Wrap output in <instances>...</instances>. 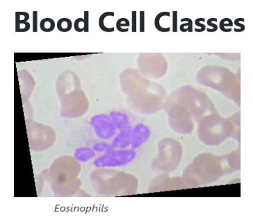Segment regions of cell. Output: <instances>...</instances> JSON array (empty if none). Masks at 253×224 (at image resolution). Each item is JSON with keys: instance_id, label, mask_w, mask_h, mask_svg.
Returning <instances> with one entry per match:
<instances>
[{"instance_id": "cell-1", "label": "cell", "mask_w": 253, "mask_h": 224, "mask_svg": "<svg viewBox=\"0 0 253 224\" xmlns=\"http://www.w3.org/2000/svg\"><path fill=\"white\" fill-rule=\"evenodd\" d=\"M78 165V164H77ZM80 169L76 165L71 168L65 166L64 169L59 166H53L49 169V182L52 191L58 196H71L77 192L80 186L78 179Z\"/></svg>"}, {"instance_id": "cell-2", "label": "cell", "mask_w": 253, "mask_h": 224, "mask_svg": "<svg viewBox=\"0 0 253 224\" xmlns=\"http://www.w3.org/2000/svg\"><path fill=\"white\" fill-rule=\"evenodd\" d=\"M136 158L134 150L114 149L95 158L93 165L98 169L116 168L129 165Z\"/></svg>"}, {"instance_id": "cell-3", "label": "cell", "mask_w": 253, "mask_h": 224, "mask_svg": "<svg viewBox=\"0 0 253 224\" xmlns=\"http://www.w3.org/2000/svg\"><path fill=\"white\" fill-rule=\"evenodd\" d=\"M90 126L93 127L95 136L101 140H107L116 136V129L109 115L99 114L91 117Z\"/></svg>"}, {"instance_id": "cell-4", "label": "cell", "mask_w": 253, "mask_h": 224, "mask_svg": "<svg viewBox=\"0 0 253 224\" xmlns=\"http://www.w3.org/2000/svg\"><path fill=\"white\" fill-rule=\"evenodd\" d=\"M151 131L144 124H138L133 128L131 136V148L135 150L144 145L149 140Z\"/></svg>"}, {"instance_id": "cell-5", "label": "cell", "mask_w": 253, "mask_h": 224, "mask_svg": "<svg viewBox=\"0 0 253 224\" xmlns=\"http://www.w3.org/2000/svg\"><path fill=\"white\" fill-rule=\"evenodd\" d=\"M132 128L130 126L126 129L120 131L119 134L116 135L111 144L114 149H126L131 147V136Z\"/></svg>"}, {"instance_id": "cell-6", "label": "cell", "mask_w": 253, "mask_h": 224, "mask_svg": "<svg viewBox=\"0 0 253 224\" xmlns=\"http://www.w3.org/2000/svg\"><path fill=\"white\" fill-rule=\"evenodd\" d=\"M109 116L116 129L122 131V130L129 126V118L127 114L124 113V112H119V111H112L109 113Z\"/></svg>"}, {"instance_id": "cell-7", "label": "cell", "mask_w": 253, "mask_h": 224, "mask_svg": "<svg viewBox=\"0 0 253 224\" xmlns=\"http://www.w3.org/2000/svg\"><path fill=\"white\" fill-rule=\"evenodd\" d=\"M95 152L89 147H80L75 150L74 156L80 162H87L95 157Z\"/></svg>"}, {"instance_id": "cell-8", "label": "cell", "mask_w": 253, "mask_h": 224, "mask_svg": "<svg viewBox=\"0 0 253 224\" xmlns=\"http://www.w3.org/2000/svg\"><path fill=\"white\" fill-rule=\"evenodd\" d=\"M93 149L95 151V153H107L114 150L112 145L105 143V142H102V143H97L93 145Z\"/></svg>"}, {"instance_id": "cell-9", "label": "cell", "mask_w": 253, "mask_h": 224, "mask_svg": "<svg viewBox=\"0 0 253 224\" xmlns=\"http://www.w3.org/2000/svg\"><path fill=\"white\" fill-rule=\"evenodd\" d=\"M41 30L44 32H50L55 28V22L51 18H44L40 23Z\"/></svg>"}, {"instance_id": "cell-10", "label": "cell", "mask_w": 253, "mask_h": 224, "mask_svg": "<svg viewBox=\"0 0 253 224\" xmlns=\"http://www.w3.org/2000/svg\"><path fill=\"white\" fill-rule=\"evenodd\" d=\"M71 20L68 18H61L57 22V29L61 32H68L71 30Z\"/></svg>"}, {"instance_id": "cell-11", "label": "cell", "mask_w": 253, "mask_h": 224, "mask_svg": "<svg viewBox=\"0 0 253 224\" xmlns=\"http://www.w3.org/2000/svg\"><path fill=\"white\" fill-rule=\"evenodd\" d=\"M129 21L126 18H121L116 22V28L121 32L129 31Z\"/></svg>"}, {"instance_id": "cell-12", "label": "cell", "mask_w": 253, "mask_h": 224, "mask_svg": "<svg viewBox=\"0 0 253 224\" xmlns=\"http://www.w3.org/2000/svg\"><path fill=\"white\" fill-rule=\"evenodd\" d=\"M30 29V24L29 22L15 20V31L17 32H26Z\"/></svg>"}, {"instance_id": "cell-13", "label": "cell", "mask_w": 253, "mask_h": 224, "mask_svg": "<svg viewBox=\"0 0 253 224\" xmlns=\"http://www.w3.org/2000/svg\"><path fill=\"white\" fill-rule=\"evenodd\" d=\"M75 30L78 32H84L85 22L84 19L78 18L75 21Z\"/></svg>"}, {"instance_id": "cell-14", "label": "cell", "mask_w": 253, "mask_h": 224, "mask_svg": "<svg viewBox=\"0 0 253 224\" xmlns=\"http://www.w3.org/2000/svg\"><path fill=\"white\" fill-rule=\"evenodd\" d=\"M29 19H30V15L25 12H17L15 14V20L27 22Z\"/></svg>"}, {"instance_id": "cell-15", "label": "cell", "mask_w": 253, "mask_h": 224, "mask_svg": "<svg viewBox=\"0 0 253 224\" xmlns=\"http://www.w3.org/2000/svg\"><path fill=\"white\" fill-rule=\"evenodd\" d=\"M37 17H38V12L37 11H34L33 12V32H38V27H37L38 20H37Z\"/></svg>"}, {"instance_id": "cell-16", "label": "cell", "mask_w": 253, "mask_h": 224, "mask_svg": "<svg viewBox=\"0 0 253 224\" xmlns=\"http://www.w3.org/2000/svg\"><path fill=\"white\" fill-rule=\"evenodd\" d=\"M85 32H88V11L84 12Z\"/></svg>"}, {"instance_id": "cell-17", "label": "cell", "mask_w": 253, "mask_h": 224, "mask_svg": "<svg viewBox=\"0 0 253 224\" xmlns=\"http://www.w3.org/2000/svg\"><path fill=\"white\" fill-rule=\"evenodd\" d=\"M143 21H144V20H143V18H142V12H141V32H143V26H144V25H143Z\"/></svg>"}]
</instances>
